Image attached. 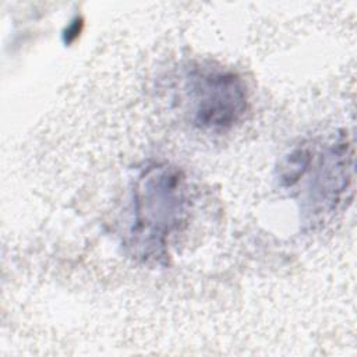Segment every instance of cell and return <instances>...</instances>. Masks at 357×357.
Instances as JSON below:
<instances>
[{
  "label": "cell",
  "instance_id": "obj_1",
  "mask_svg": "<svg viewBox=\"0 0 357 357\" xmlns=\"http://www.w3.org/2000/svg\"><path fill=\"white\" fill-rule=\"evenodd\" d=\"M132 248L144 258L165 257L169 236L185 215L183 174L166 165H156L139 177L134 192Z\"/></svg>",
  "mask_w": 357,
  "mask_h": 357
},
{
  "label": "cell",
  "instance_id": "obj_3",
  "mask_svg": "<svg viewBox=\"0 0 357 357\" xmlns=\"http://www.w3.org/2000/svg\"><path fill=\"white\" fill-rule=\"evenodd\" d=\"M192 120L202 128L231 127L247 109V91L234 73L218 68L195 71L190 79Z\"/></svg>",
  "mask_w": 357,
  "mask_h": 357
},
{
  "label": "cell",
  "instance_id": "obj_2",
  "mask_svg": "<svg viewBox=\"0 0 357 357\" xmlns=\"http://www.w3.org/2000/svg\"><path fill=\"white\" fill-rule=\"evenodd\" d=\"M344 137L324 145H303L296 148L280 169L284 187L293 185L301 177H311L307 184L308 201H315L312 213H326L336 209L350 185L351 148Z\"/></svg>",
  "mask_w": 357,
  "mask_h": 357
}]
</instances>
